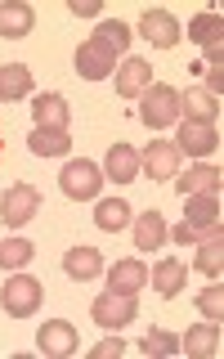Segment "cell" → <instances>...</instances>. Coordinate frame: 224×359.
Here are the masks:
<instances>
[{"label": "cell", "instance_id": "cell-1", "mask_svg": "<svg viewBox=\"0 0 224 359\" xmlns=\"http://www.w3.org/2000/svg\"><path fill=\"white\" fill-rule=\"evenodd\" d=\"M144 104H139V117H144V126H153V130H166V126H175L179 121V90L175 86H166V81H153L148 90H144Z\"/></svg>", "mask_w": 224, "mask_h": 359}, {"label": "cell", "instance_id": "cell-2", "mask_svg": "<svg viewBox=\"0 0 224 359\" xmlns=\"http://www.w3.org/2000/svg\"><path fill=\"white\" fill-rule=\"evenodd\" d=\"M59 184H63V194L72 202H90V198H99V189H104V166L90 162V157H72V162L63 166Z\"/></svg>", "mask_w": 224, "mask_h": 359}, {"label": "cell", "instance_id": "cell-3", "mask_svg": "<svg viewBox=\"0 0 224 359\" xmlns=\"http://www.w3.org/2000/svg\"><path fill=\"white\" fill-rule=\"evenodd\" d=\"M41 301H45V287H41V278H31V274H14L5 287H0V306L14 314V319L36 314Z\"/></svg>", "mask_w": 224, "mask_h": 359}, {"label": "cell", "instance_id": "cell-4", "mask_svg": "<svg viewBox=\"0 0 224 359\" xmlns=\"http://www.w3.org/2000/svg\"><path fill=\"white\" fill-rule=\"evenodd\" d=\"M90 314H94L99 328H121V323H134V314H139V306H134L130 292H104V297H94V306H90Z\"/></svg>", "mask_w": 224, "mask_h": 359}, {"label": "cell", "instance_id": "cell-5", "mask_svg": "<svg viewBox=\"0 0 224 359\" xmlns=\"http://www.w3.org/2000/svg\"><path fill=\"white\" fill-rule=\"evenodd\" d=\"M139 171L148 180H175L179 175V149L171 140H153L148 149L139 153Z\"/></svg>", "mask_w": 224, "mask_h": 359}, {"label": "cell", "instance_id": "cell-6", "mask_svg": "<svg viewBox=\"0 0 224 359\" xmlns=\"http://www.w3.org/2000/svg\"><path fill=\"white\" fill-rule=\"evenodd\" d=\"M36 207H41V194L31 184H14V189H5V198H0V216H5V224H14V229L36 216Z\"/></svg>", "mask_w": 224, "mask_h": 359}, {"label": "cell", "instance_id": "cell-7", "mask_svg": "<svg viewBox=\"0 0 224 359\" xmlns=\"http://www.w3.org/2000/svg\"><path fill=\"white\" fill-rule=\"evenodd\" d=\"M36 346H41V355H50V359H67V355H76V328H72L67 319L41 323Z\"/></svg>", "mask_w": 224, "mask_h": 359}, {"label": "cell", "instance_id": "cell-8", "mask_svg": "<svg viewBox=\"0 0 224 359\" xmlns=\"http://www.w3.org/2000/svg\"><path fill=\"white\" fill-rule=\"evenodd\" d=\"M139 32L157 45V50H171V45H179V18L171 14V9H144Z\"/></svg>", "mask_w": 224, "mask_h": 359}, {"label": "cell", "instance_id": "cell-9", "mask_svg": "<svg viewBox=\"0 0 224 359\" xmlns=\"http://www.w3.org/2000/svg\"><path fill=\"white\" fill-rule=\"evenodd\" d=\"M112 76H117V95L121 99H139L144 90L153 86V63L148 59H121V67Z\"/></svg>", "mask_w": 224, "mask_h": 359}, {"label": "cell", "instance_id": "cell-10", "mask_svg": "<svg viewBox=\"0 0 224 359\" xmlns=\"http://www.w3.org/2000/svg\"><path fill=\"white\" fill-rule=\"evenodd\" d=\"M220 144V135L211 121H179V140H175V149L179 153H188V157H206L211 149Z\"/></svg>", "mask_w": 224, "mask_h": 359}, {"label": "cell", "instance_id": "cell-11", "mask_svg": "<svg viewBox=\"0 0 224 359\" xmlns=\"http://www.w3.org/2000/svg\"><path fill=\"white\" fill-rule=\"evenodd\" d=\"M31 117H36V130H67V121H72V104L50 90V95H36Z\"/></svg>", "mask_w": 224, "mask_h": 359}, {"label": "cell", "instance_id": "cell-12", "mask_svg": "<svg viewBox=\"0 0 224 359\" xmlns=\"http://www.w3.org/2000/svg\"><path fill=\"white\" fill-rule=\"evenodd\" d=\"M184 224H193L202 238H206V233H216L220 229V198L193 194V198H188V207H184Z\"/></svg>", "mask_w": 224, "mask_h": 359}, {"label": "cell", "instance_id": "cell-13", "mask_svg": "<svg viewBox=\"0 0 224 359\" xmlns=\"http://www.w3.org/2000/svg\"><path fill=\"white\" fill-rule=\"evenodd\" d=\"M184 278H188V269H184V261H179V256H166V261H157V265H153L148 283L157 287V297L175 301V297H179V287H184Z\"/></svg>", "mask_w": 224, "mask_h": 359}, {"label": "cell", "instance_id": "cell-14", "mask_svg": "<svg viewBox=\"0 0 224 359\" xmlns=\"http://www.w3.org/2000/svg\"><path fill=\"white\" fill-rule=\"evenodd\" d=\"M139 175V149L134 144H112L108 162H104V180H117V184H130Z\"/></svg>", "mask_w": 224, "mask_h": 359}, {"label": "cell", "instance_id": "cell-15", "mask_svg": "<svg viewBox=\"0 0 224 359\" xmlns=\"http://www.w3.org/2000/svg\"><path fill=\"white\" fill-rule=\"evenodd\" d=\"M76 72H81L85 81H104L108 72H117V59H112V54H104L99 45L81 41V45H76Z\"/></svg>", "mask_w": 224, "mask_h": 359}, {"label": "cell", "instance_id": "cell-16", "mask_svg": "<svg viewBox=\"0 0 224 359\" xmlns=\"http://www.w3.org/2000/svg\"><path fill=\"white\" fill-rule=\"evenodd\" d=\"M179 194H184V198H193V194H211V198H220V166H206V162L188 166V171L179 175Z\"/></svg>", "mask_w": 224, "mask_h": 359}, {"label": "cell", "instance_id": "cell-17", "mask_svg": "<svg viewBox=\"0 0 224 359\" xmlns=\"http://www.w3.org/2000/svg\"><path fill=\"white\" fill-rule=\"evenodd\" d=\"M179 346H184L193 359H211V355L220 351V323H211V319H206V323H193V328L184 332V341H179Z\"/></svg>", "mask_w": 224, "mask_h": 359}, {"label": "cell", "instance_id": "cell-18", "mask_svg": "<svg viewBox=\"0 0 224 359\" xmlns=\"http://www.w3.org/2000/svg\"><path fill=\"white\" fill-rule=\"evenodd\" d=\"M179 112H184V121H211V126H216L220 99L206 95V90H184V95H179Z\"/></svg>", "mask_w": 224, "mask_h": 359}, {"label": "cell", "instance_id": "cell-19", "mask_svg": "<svg viewBox=\"0 0 224 359\" xmlns=\"http://www.w3.org/2000/svg\"><path fill=\"white\" fill-rule=\"evenodd\" d=\"M90 45H99V50L104 54H112V59H117V54H126V45H130V27L121 18H104L94 27V36H90Z\"/></svg>", "mask_w": 224, "mask_h": 359}, {"label": "cell", "instance_id": "cell-20", "mask_svg": "<svg viewBox=\"0 0 224 359\" xmlns=\"http://www.w3.org/2000/svg\"><path fill=\"white\" fill-rule=\"evenodd\" d=\"M31 5H22V0H9V5H0V36L5 41H18L31 32Z\"/></svg>", "mask_w": 224, "mask_h": 359}, {"label": "cell", "instance_id": "cell-21", "mask_svg": "<svg viewBox=\"0 0 224 359\" xmlns=\"http://www.w3.org/2000/svg\"><path fill=\"white\" fill-rule=\"evenodd\" d=\"M144 283H148V269H144V261H117V265L108 269V287L112 292H130V297H134Z\"/></svg>", "mask_w": 224, "mask_h": 359}, {"label": "cell", "instance_id": "cell-22", "mask_svg": "<svg viewBox=\"0 0 224 359\" xmlns=\"http://www.w3.org/2000/svg\"><path fill=\"white\" fill-rule=\"evenodd\" d=\"M31 90V67L27 63H5L0 67V104H14Z\"/></svg>", "mask_w": 224, "mask_h": 359}, {"label": "cell", "instance_id": "cell-23", "mask_svg": "<svg viewBox=\"0 0 224 359\" xmlns=\"http://www.w3.org/2000/svg\"><path fill=\"white\" fill-rule=\"evenodd\" d=\"M99 269H104V256H99L94 247H72V252L63 256V274L67 278H94Z\"/></svg>", "mask_w": 224, "mask_h": 359}, {"label": "cell", "instance_id": "cell-24", "mask_svg": "<svg viewBox=\"0 0 224 359\" xmlns=\"http://www.w3.org/2000/svg\"><path fill=\"white\" fill-rule=\"evenodd\" d=\"M134 243H139V252H157V247L166 243V220H162V211H144V216L134 220Z\"/></svg>", "mask_w": 224, "mask_h": 359}, {"label": "cell", "instance_id": "cell-25", "mask_svg": "<svg viewBox=\"0 0 224 359\" xmlns=\"http://www.w3.org/2000/svg\"><path fill=\"white\" fill-rule=\"evenodd\" d=\"M27 149L36 153V157H63L67 149H72V135H67V130H36V126H31Z\"/></svg>", "mask_w": 224, "mask_h": 359}, {"label": "cell", "instance_id": "cell-26", "mask_svg": "<svg viewBox=\"0 0 224 359\" xmlns=\"http://www.w3.org/2000/svg\"><path fill=\"white\" fill-rule=\"evenodd\" d=\"M197 269L206 278H220V269H224V229H216V233H206V238H202Z\"/></svg>", "mask_w": 224, "mask_h": 359}, {"label": "cell", "instance_id": "cell-27", "mask_svg": "<svg viewBox=\"0 0 224 359\" xmlns=\"http://www.w3.org/2000/svg\"><path fill=\"white\" fill-rule=\"evenodd\" d=\"M94 224H99V229H108V233L126 229V224H130V202H121V198L99 202V207H94Z\"/></svg>", "mask_w": 224, "mask_h": 359}, {"label": "cell", "instance_id": "cell-28", "mask_svg": "<svg viewBox=\"0 0 224 359\" xmlns=\"http://www.w3.org/2000/svg\"><path fill=\"white\" fill-rule=\"evenodd\" d=\"M220 32H224V18H220V14H211V9L188 22V36H193L202 50H216V45H220Z\"/></svg>", "mask_w": 224, "mask_h": 359}, {"label": "cell", "instance_id": "cell-29", "mask_svg": "<svg viewBox=\"0 0 224 359\" xmlns=\"http://www.w3.org/2000/svg\"><path fill=\"white\" fill-rule=\"evenodd\" d=\"M139 351L148 355V359L179 355V337H175V332H166V328H148V332H144V341H139Z\"/></svg>", "mask_w": 224, "mask_h": 359}, {"label": "cell", "instance_id": "cell-30", "mask_svg": "<svg viewBox=\"0 0 224 359\" xmlns=\"http://www.w3.org/2000/svg\"><path fill=\"white\" fill-rule=\"evenodd\" d=\"M31 252H36V247H31L27 238H5L0 243V269H22L31 261Z\"/></svg>", "mask_w": 224, "mask_h": 359}, {"label": "cell", "instance_id": "cell-31", "mask_svg": "<svg viewBox=\"0 0 224 359\" xmlns=\"http://www.w3.org/2000/svg\"><path fill=\"white\" fill-rule=\"evenodd\" d=\"M197 310L206 314L211 323H220V319H224V287H220V278H216V287H202V297H197Z\"/></svg>", "mask_w": 224, "mask_h": 359}, {"label": "cell", "instance_id": "cell-32", "mask_svg": "<svg viewBox=\"0 0 224 359\" xmlns=\"http://www.w3.org/2000/svg\"><path fill=\"white\" fill-rule=\"evenodd\" d=\"M90 355H94V359H117V355H126V341H121V337H104Z\"/></svg>", "mask_w": 224, "mask_h": 359}, {"label": "cell", "instance_id": "cell-33", "mask_svg": "<svg viewBox=\"0 0 224 359\" xmlns=\"http://www.w3.org/2000/svg\"><path fill=\"white\" fill-rule=\"evenodd\" d=\"M171 238H175V243H202V233L193 229V224H184V220H179L175 229H171Z\"/></svg>", "mask_w": 224, "mask_h": 359}, {"label": "cell", "instance_id": "cell-34", "mask_svg": "<svg viewBox=\"0 0 224 359\" xmlns=\"http://www.w3.org/2000/svg\"><path fill=\"white\" fill-rule=\"evenodd\" d=\"M220 90H224V67L216 63V67L206 72V95H216V99H220Z\"/></svg>", "mask_w": 224, "mask_h": 359}, {"label": "cell", "instance_id": "cell-35", "mask_svg": "<svg viewBox=\"0 0 224 359\" xmlns=\"http://www.w3.org/2000/svg\"><path fill=\"white\" fill-rule=\"evenodd\" d=\"M72 5V14H81V18H94L99 14V0H67Z\"/></svg>", "mask_w": 224, "mask_h": 359}]
</instances>
